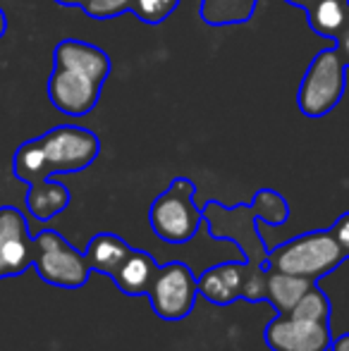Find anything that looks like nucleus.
<instances>
[{"mask_svg":"<svg viewBox=\"0 0 349 351\" xmlns=\"http://www.w3.org/2000/svg\"><path fill=\"white\" fill-rule=\"evenodd\" d=\"M58 5H65V8H75V5H80L82 8V3H84V0H56Z\"/></svg>","mask_w":349,"mask_h":351,"instance_id":"obj_26","label":"nucleus"},{"mask_svg":"<svg viewBox=\"0 0 349 351\" xmlns=\"http://www.w3.org/2000/svg\"><path fill=\"white\" fill-rule=\"evenodd\" d=\"M103 82L72 67L56 65L48 79V98L60 112L72 117H82L96 108L101 98Z\"/></svg>","mask_w":349,"mask_h":351,"instance_id":"obj_9","label":"nucleus"},{"mask_svg":"<svg viewBox=\"0 0 349 351\" xmlns=\"http://www.w3.org/2000/svg\"><path fill=\"white\" fill-rule=\"evenodd\" d=\"M34 268V237L27 217L12 206L0 208V280L17 278Z\"/></svg>","mask_w":349,"mask_h":351,"instance_id":"obj_10","label":"nucleus"},{"mask_svg":"<svg viewBox=\"0 0 349 351\" xmlns=\"http://www.w3.org/2000/svg\"><path fill=\"white\" fill-rule=\"evenodd\" d=\"M98 153H101V141L91 130L60 125L38 139L24 141L14 151L12 170L19 182L34 184L56 175L86 170L98 158Z\"/></svg>","mask_w":349,"mask_h":351,"instance_id":"obj_2","label":"nucleus"},{"mask_svg":"<svg viewBox=\"0 0 349 351\" xmlns=\"http://www.w3.org/2000/svg\"><path fill=\"white\" fill-rule=\"evenodd\" d=\"M34 270L46 285L60 289H80L88 282L91 263L60 232L43 230L34 237Z\"/></svg>","mask_w":349,"mask_h":351,"instance_id":"obj_5","label":"nucleus"},{"mask_svg":"<svg viewBox=\"0 0 349 351\" xmlns=\"http://www.w3.org/2000/svg\"><path fill=\"white\" fill-rule=\"evenodd\" d=\"M345 93V62L340 51L326 48L311 60L297 93L299 110L306 117H323L340 103Z\"/></svg>","mask_w":349,"mask_h":351,"instance_id":"obj_6","label":"nucleus"},{"mask_svg":"<svg viewBox=\"0 0 349 351\" xmlns=\"http://www.w3.org/2000/svg\"><path fill=\"white\" fill-rule=\"evenodd\" d=\"M244 263H220L206 268L196 278L199 294L213 306H232L242 299L244 289Z\"/></svg>","mask_w":349,"mask_h":351,"instance_id":"obj_11","label":"nucleus"},{"mask_svg":"<svg viewBox=\"0 0 349 351\" xmlns=\"http://www.w3.org/2000/svg\"><path fill=\"white\" fill-rule=\"evenodd\" d=\"M146 296H149L151 308L160 320L180 323L194 311L199 287H196V278L189 270V265L175 261V263L158 265V273L151 282Z\"/></svg>","mask_w":349,"mask_h":351,"instance_id":"obj_7","label":"nucleus"},{"mask_svg":"<svg viewBox=\"0 0 349 351\" xmlns=\"http://www.w3.org/2000/svg\"><path fill=\"white\" fill-rule=\"evenodd\" d=\"M335 46H337V51H340V58H342V62H345V67H349V22H347V27L342 29L340 36H337Z\"/></svg>","mask_w":349,"mask_h":351,"instance_id":"obj_23","label":"nucleus"},{"mask_svg":"<svg viewBox=\"0 0 349 351\" xmlns=\"http://www.w3.org/2000/svg\"><path fill=\"white\" fill-rule=\"evenodd\" d=\"M204 213L206 230L213 239H230L242 251V258L247 265L265 268L268 261V246L263 244L261 232H258V217L265 225L280 227L289 217V204L282 194L275 189H258L252 204H237L232 208L208 201L201 208Z\"/></svg>","mask_w":349,"mask_h":351,"instance_id":"obj_1","label":"nucleus"},{"mask_svg":"<svg viewBox=\"0 0 349 351\" xmlns=\"http://www.w3.org/2000/svg\"><path fill=\"white\" fill-rule=\"evenodd\" d=\"M53 60H56V65L80 70L88 77L98 79V82H106L108 74H110V58L98 46L77 41V38H67V41L58 43L56 51H53Z\"/></svg>","mask_w":349,"mask_h":351,"instance_id":"obj_12","label":"nucleus"},{"mask_svg":"<svg viewBox=\"0 0 349 351\" xmlns=\"http://www.w3.org/2000/svg\"><path fill=\"white\" fill-rule=\"evenodd\" d=\"M330 351H349V332H345V335H340V337L333 339Z\"/></svg>","mask_w":349,"mask_h":351,"instance_id":"obj_24","label":"nucleus"},{"mask_svg":"<svg viewBox=\"0 0 349 351\" xmlns=\"http://www.w3.org/2000/svg\"><path fill=\"white\" fill-rule=\"evenodd\" d=\"M258 0H201V19L208 27L244 24L252 19Z\"/></svg>","mask_w":349,"mask_h":351,"instance_id":"obj_18","label":"nucleus"},{"mask_svg":"<svg viewBox=\"0 0 349 351\" xmlns=\"http://www.w3.org/2000/svg\"><path fill=\"white\" fill-rule=\"evenodd\" d=\"M158 265L160 263H156V258L149 251L130 249V254L125 256V261L110 280L125 296H146L151 282L158 273Z\"/></svg>","mask_w":349,"mask_h":351,"instance_id":"obj_13","label":"nucleus"},{"mask_svg":"<svg viewBox=\"0 0 349 351\" xmlns=\"http://www.w3.org/2000/svg\"><path fill=\"white\" fill-rule=\"evenodd\" d=\"M330 232H333V237H335L337 246L342 249V254H345V258H349V210L342 213V215L333 222Z\"/></svg>","mask_w":349,"mask_h":351,"instance_id":"obj_22","label":"nucleus"},{"mask_svg":"<svg viewBox=\"0 0 349 351\" xmlns=\"http://www.w3.org/2000/svg\"><path fill=\"white\" fill-rule=\"evenodd\" d=\"M309 27L326 38L337 41L349 22V0H316L306 10Z\"/></svg>","mask_w":349,"mask_h":351,"instance_id":"obj_17","label":"nucleus"},{"mask_svg":"<svg viewBox=\"0 0 349 351\" xmlns=\"http://www.w3.org/2000/svg\"><path fill=\"white\" fill-rule=\"evenodd\" d=\"M130 249L132 246L122 237L101 232V234L91 237L84 254L88 256V263H91L93 270H98L106 278H112L117 273V268H120V263L125 261V256L130 254Z\"/></svg>","mask_w":349,"mask_h":351,"instance_id":"obj_16","label":"nucleus"},{"mask_svg":"<svg viewBox=\"0 0 349 351\" xmlns=\"http://www.w3.org/2000/svg\"><path fill=\"white\" fill-rule=\"evenodd\" d=\"M263 342L270 351H330L333 330L321 320L275 315L265 325Z\"/></svg>","mask_w":349,"mask_h":351,"instance_id":"obj_8","label":"nucleus"},{"mask_svg":"<svg viewBox=\"0 0 349 351\" xmlns=\"http://www.w3.org/2000/svg\"><path fill=\"white\" fill-rule=\"evenodd\" d=\"M5 32H8V14H5V10L0 8V41H3Z\"/></svg>","mask_w":349,"mask_h":351,"instance_id":"obj_25","label":"nucleus"},{"mask_svg":"<svg viewBox=\"0 0 349 351\" xmlns=\"http://www.w3.org/2000/svg\"><path fill=\"white\" fill-rule=\"evenodd\" d=\"M345 261V254L337 246L330 230H313L270 249L265 268L309 280H321L340 268Z\"/></svg>","mask_w":349,"mask_h":351,"instance_id":"obj_3","label":"nucleus"},{"mask_svg":"<svg viewBox=\"0 0 349 351\" xmlns=\"http://www.w3.org/2000/svg\"><path fill=\"white\" fill-rule=\"evenodd\" d=\"M180 8V0H132V10L144 24H160Z\"/></svg>","mask_w":349,"mask_h":351,"instance_id":"obj_20","label":"nucleus"},{"mask_svg":"<svg viewBox=\"0 0 349 351\" xmlns=\"http://www.w3.org/2000/svg\"><path fill=\"white\" fill-rule=\"evenodd\" d=\"M196 184L186 177H175L168 189L149 208V225L158 239L168 244H186L196 237L204 213L194 204Z\"/></svg>","mask_w":349,"mask_h":351,"instance_id":"obj_4","label":"nucleus"},{"mask_svg":"<svg viewBox=\"0 0 349 351\" xmlns=\"http://www.w3.org/2000/svg\"><path fill=\"white\" fill-rule=\"evenodd\" d=\"M82 10L93 19H110L132 10V0H84Z\"/></svg>","mask_w":349,"mask_h":351,"instance_id":"obj_21","label":"nucleus"},{"mask_svg":"<svg viewBox=\"0 0 349 351\" xmlns=\"http://www.w3.org/2000/svg\"><path fill=\"white\" fill-rule=\"evenodd\" d=\"M72 194L65 184L51 180H41V182H34L29 184L27 191V210L32 213V217L36 220L46 222L51 217H56L58 213H62L70 206Z\"/></svg>","mask_w":349,"mask_h":351,"instance_id":"obj_14","label":"nucleus"},{"mask_svg":"<svg viewBox=\"0 0 349 351\" xmlns=\"http://www.w3.org/2000/svg\"><path fill=\"white\" fill-rule=\"evenodd\" d=\"M318 280L299 278V275L280 273V270L268 268V289H265V301L275 308L278 315H289L292 308L299 304L309 287Z\"/></svg>","mask_w":349,"mask_h":351,"instance_id":"obj_15","label":"nucleus"},{"mask_svg":"<svg viewBox=\"0 0 349 351\" xmlns=\"http://www.w3.org/2000/svg\"><path fill=\"white\" fill-rule=\"evenodd\" d=\"M330 313H333V306L330 299L326 296V291L318 287V282H313L309 287L306 294L299 299V304L292 308L294 318H304V320H321V323H330Z\"/></svg>","mask_w":349,"mask_h":351,"instance_id":"obj_19","label":"nucleus"}]
</instances>
